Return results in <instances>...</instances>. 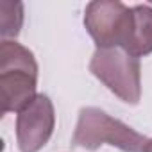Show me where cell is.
Segmentation results:
<instances>
[{
    "label": "cell",
    "mask_w": 152,
    "mask_h": 152,
    "mask_svg": "<svg viewBox=\"0 0 152 152\" xmlns=\"http://www.w3.org/2000/svg\"><path fill=\"white\" fill-rule=\"evenodd\" d=\"M90 72L125 104L136 106L140 102L141 66L124 48H97L90 61Z\"/></svg>",
    "instance_id": "cell-3"
},
{
    "label": "cell",
    "mask_w": 152,
    "mask_h": 152,
    "mask_svg": "<svg viewBox=\"0 0 152 152\" xmlns=\"http://www.w3.org/2000/svg\"><path fill=\"white\" fill-rule=\"evenodd\" d=\"M132 23V7L118 0H95L86 6L84 27L97 48L124 47Z\"/></svg>",
    "instance_id": "cell-4"
},
{
    "label": "cell",
    "mask_w": 152,
    "mask_h": 152,
    "mask_svg": "<svg viewBox=\"0 0 152 152\" xmlns=\"http://www.w3.org/2000/svg\"><path fill=\"white\" fill-rule=\"evenodd\" d=\"M141 152H152V138L150 140H147V143H145V147H143V150Z\"/></svg>",
    "instance_id": "cell-8"
},
{
    "label": "cell",
    "mask_w": 152,
    "mask_h": 152,
    "mask_svg": "<svg viewBox=\"0 0 152 152\" xmlns=\"http://www.w3.org/2000/svg\"><path fill=\"white\" fill-rule=\"evenodd\" d=\"M23 25V4L2 0L0 2V34L2 41L7 38H16Z\"/></svg>",
    "instance_id": "cell-7"
},
{
    "label": "cell",
    "mask_w": 152,
    "mask_h": 152,
    "mask_svg": "<svg viewBox=\"0 0 152 152\" xmlns=\"http://www.w3.org/2000/svg\"><path fill=\"white\" fill-rule=\"evenodd\" d=\"M38 63L34 54L18 41L0 43V90L2 113H20L36 99Z\"/></svg>",
    "instance_id": "cell-1"
},
{
    "label": "cell",
    "mask_w": 152,
    "mask_h": 152,
    "mask_svg": "<svg viewBox=\"0 0 152 152\" xmlns=\"http://www.w3.org/2000/svg\"><path fill=\"white\" fill-rule=\"evenodd\" d=\"M122 48L136 59L152 54V7L150 6L140 4L132 7L131 31Z\"/></svg>",
    "instance_id": "cell-6"
},
{
    "label": "cell",
    "mask_w": 152,
    "mask_h": 152,
    "mask_svg": "<svg viewBox=\"0 0 152 152\" xmlns=\"http://www.w3.org/2000/svg\"><path fill=\"white\" fill-rule=\"evenodd\" d=\"M104 143L116 147L122 152H141L147 138L99 107H83L79 111L72 145L97 150Z\"/></svg>",
    "instance_id": "cell-2"
},
{
    "label": "cell",
    "mask_w": 152,
    "mask_h": 152,
    "mask_svg": "<svg viewBox=\"0 0 152 152\" xmlns=\"http://www.w3.org/2000/svg\"><path fill=\"white\" fill-rule=\"evenodd\" d=\"M56 127V111L48 95L38 93L16 116V143L20 152L41 150Z\"/></svg>",
    "instance_id": "cell-5"
}]
</instances>
